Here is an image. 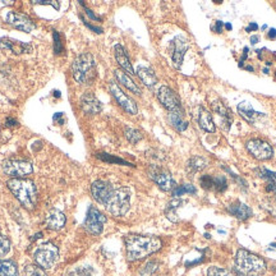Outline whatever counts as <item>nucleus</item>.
Returning a JSON list of instances; mask_svg holds the SVG:
<instances>
[{
	"label": "nucleus",
	"mask_w": 276,
	"mask_h": 276,
	"mask_svg": "<svg viewBox=\"0 0 276 276\" xmlns=\"http://www.w3.org/2000/svg\"><path fill=\"white\" fill-rule=\"evenodd\" d=\"M125 250L129 261H138L152 253L157 252L163 243L158 238L148 237V235L129 234L124 238Z\"/></svg>",
	"instance_id": "nucleus-1"
},
{
	"label": "nucleus",
	"mask_w": 276,
	"mask_h": 276,
	"mask_svg": "<svg viewBox=\"0 0 276 276\" xmlns=\"http://www.w3.org/2000/svg\"><path fill=\"white\" fill-rule=\"evenodd\" d=\"M234 267L242 276H261L266 271V262L262 257L245 249H239L234 258Z\"/></svg>",
	"instance_id": "nucleus-2"
},
{
	"label": "nucleus",
	"mask_w": 276,
	"mask_h": 276,
	"mask_svg": "<svg viewBox=\"0 0 276 276\" xmlns=\"http://www.w3.org/2000/svg\"><path fill=\"white\" fill-rule=\"evenodd\" d=\"M8 188L10 189L15 198L19 201L26 209L32 210L37 203V189L32 180L22 178H12L7 181Z\"/></svg>",
	"instance_id": "nucleus-3"
},
{
	"label": "nucleus",
	"mask_w": 276,
	"mask_h": 276,
	"mask_svg": "<svg viewBox=\"0 0 276 276\" xmlns=\"http://www.w3.org/2000/svg\"><path fill=\"white\" fill-rule=\"evenodd\" d=\"M72 74L79 84H91L97 76V69L92 54L82 53L72 63Z\"/></svg>",
	"instance_id": "nucleus-4"
},
{
	"label": "nucleus",
	"mask_w": 276,
	"mask_h": 276,
	"mask_svg": "<svg viewBox=\"0 0 276 276\" xmlns=\"http://www.w3.org/2000/svg\"><path fill=\"white\" fill-rule=\"evenodd\" d=\"M130 194L132 192L127 187L115 188L105 204L107 212L115 217L124 216L130 207Z\"/></svg>",
	"instance_id": "nucleus-5"
},
{
	"label": "nucleus",
	"mask_w": 276,
	"mask_h": 276,
	"mask_svg": "<svg viewBox=\"0 0 276 276\" xmlns=\"http://www.w3.org/2000/svg\"><path fill=\"white\" fill-rule=\"evenodd\" d=\"M59 257V249L54 243L48 242L43 244L38 245L37 249L35 250V258L36 265H38L42 268H51L55 265L56 260Z\"/></svg>",
	"instance_id": "nucleus-6"
},
{
	"label": "nucleus",
	"mask_w": 276,
	"mask_h": 276,
	"mask_svg": "<svg viewBox=\"0 0 276 276\" xmlns=\"http://www.w3.org/2000/svg\"><path fill=\"white\" fill-rule=\"evenodd\" d=\"M147 174L156 184H157L158 188L161 191H173L174 188L176 187L175 180L173 179L171 174L169 173L166 169L161 168L158 165H150L147 169Z\"/></svg>",
	"instance_id": "nucleus-7"
},
{
	"label": "nucleus",
	"mask_w": 276,
	"mask_h": 276,
	"mask_svg": "<svg viewBox=\"0 0 276 276\" xmlns=\"http://www.w3.org/2000/svg\"><path fill=\"white\" fill-rule=\"evenodd\" d=\"M2 170L5 175H9L12 178H25L32 174L33 168L28 161L5 160L2 163Z\"/></svg>",
	"instance_id": "nucleus-8"
},
{
	"label": "nucleus",
	"mask_w": 276,
	"mask_h": 276,
	"mask_svg": "<svg viewBox=\"0 0 276 276\" xmlns=\"http://www.w3.org/2000/svg\"><path fill=\"white\" fill-rule=\"evenodd\" d=\"M106 222V217L104 216L100 210L91 206L87 211L86 220H84V229L92 235H100L104 230V225Z\"/></svg>",
	"instance_id": "nucleus-9"
},
{
	"label": "nucleus",
	"mask_w": 276,
	"mask_h": 276,
	"mask_svg": "<svg viewBox=\"0 0 276 276\" xmlns=\"http://www.w3.org/2000/svg\"><path fill=\"white\" fill-rule=\"evenodd\" d=\"M245 147H247L248 152H249L253 157L260 161L270 160L273 156V150L272 147H271V145L263 140H258V138L249 140L245 143Z\"/></svg>",
	"instance_id": "nucleus-10"
},
{
	"label": "nucleus",
	"mask_w": 276,
	"mask_h": 276,
	"mask_svg": "<svg viewBox=\"0 0 276 276\" xmlns=\"http://www.w3.org/2000/svg\"><path fill=\"white\" fill-rule=\"evenodd\" d=\"M109 89L110 94L112 95V97L115 99V101L119 104V106L122 107L124 111H127L128 114L130 115H135L138 112V107L137 104L128 96L127 94L122 91V88L119 87V84L115 83V82H110L109 83Z\"/></svg>",
	"instance_id": "nucleus-11"
},
{
	"label": "nucleus",
	"mask_w": 276,
	"mask_h": 276,
	"mask_svg": "<svg viewBox=\"0 0 276 276\" xmlns=\"http://www.w3.org/2000/svg\"><path fill=\"white\" fill-rule=\"evenodd\" d=\"M157 99L160 104L165 107L166 110L170 111H175V110L183 109L180 104V99L178 95L168 86H161L157 91Z\"/></svg>",
	"instance_id": "nucleus-12"
},
{
	"label": "nucleus",
	"mask_w": 276,
	"mask_h": 276,
	"mask_svg": "<svg viewBox=\"0 0 276 276\" xmlns=\"http://www.w3.org/2000/svg\"><path fill=\"white\" fill-rule=\"evenodd\" d=\"M5 22L12 26V27H14L15 30L23 31V32H31L35 28V23L30 17L22 14V13L14 12V10H10V12L7 13Z\"/></svg>",
	"instance_id": "nucleus-13"
},
{
	"label": "nucleus",
	"mask_w": 276,
	"mask_h": 276,
	"mask_svg": "<svg viewBox=\"0 0 276 276\" xmlns=\"http://www.w3.org/2000/svg\"><path fill=\"white\" fill-rule=\"evenodd\" d=\"M189 48V43L184 36H176L170 43V51H171V59L175 65V68H180L183 64L184 55H186L187 50Z\"/></svg>",
	"instance_id": "nucleus-14"
},
{
	"label": "nucleus",
	"mask_w": 276,
	"mask_h": 276,
	"mask_svg": "<svg viewBox=\"0 0 276 276\" xmlns=\"http://www.w3.org/2000/svg\"><path fill=\"white\" fill-rule=\"evenodd\" d=\"M112 191H114V188H112L111 183H109V181L106 180H96L94 181L91 186L92 198H94L97 203L104 204V206L106 204L110 196H111Z\"/></svg>",
	"instance_id": "nucleus-15"
},
{
	"label": "nucleus",
	"mask_w": 276,
	"mask_h": 276,
	"mask_svg": "<svg viewBox=\"0 0 276 276\" xmlns=\"http://www.w3.org/2000/svg\"><path fill=\"white\" fill-rule=\"evenodd\" d=\"M0 49L9 53L14 54V55H20V54H30L32 53L33 48L31 43L22 42V41L14 40L10 37H3L0 38Z\"/></svg>",
	"instance_id": "nucleus-16"
},
{
	"label": "nucleus",
	"mask_w": 276,
	"mask_h": 276,
	"mask_svg": "<svg viewBox=\"0 0 276 276\" xmlns=\"http://www.w3.org/2000/svg\"><path fill=\"white\" fill-rule=\"evenodd\" d=\"M212 110H214L215 114L220 118V127L222 128V130H229L232 127L233 123V117L232 111H230L229 107L224 104L220 100L212 102Z\"/></svg>",
	"instance_id": "nucleus-17"
},
{
	"label": "nucleus",
	"mask_w": 276,
	"mask_h": 276,
	"mask_svg": "<svg viewBox=\"0 0 276 276\" xmlns=\"http://www.w3.org/2000/svg\"><path fill=\"white\" fill-rule=\"evenodd\" d=\"M81 107L86 114L95 115L99 114L102 110V105L100 100L92 92H84L81 96Z\"/></svg>",
	"instance_id": "nucleus-18"
},
{
	"label": "nucleus",
	"mask_w": 276,
	"mask_h": 276,
	"mask_svg": "<svg viewBox=\"0 0 276 276\" xmlns=\"http://www.w3.org/2000/svg\"><path fill=\"white\" fill-rule=\"evenodd\" d=\"M237 110H238V114H239L240 117L245 120V122L250 123V124H256L261 118L265 117L262 112L256 111V110L252 107V105L247 101L240 102V104L238 105Z\"/></svg>",
	"instance_id": "nucleus-19"
},
{
	"label": "nucleus",
	"mask_w": 276,
	"mask_h": 276,
	"mask_svg": "<svg viewBox=\"0 0 276 276\" xmlns=\"http://www.w3.org/2000/svg\"><path fill=\"white\" fill-rule=\"evenodd\" d=\"M65 221H66L65 215L56 209L50 210V211L46 214L45 222H46V226H48L50 230H55V232H58V230L63 229L64 225H65Z\"/></svg>",
	"instance_id": "nucleus-20"
},
{
	"label": "nucleus",
	"mask_w": 276,
	"mask_h": 276,
	"mask_svg": "<svg viewBox=\"0 0 276 276\" xmlns=\"http://www.w3.org/2000/svg\"><path fill=\"white\" fill-rule=\"evenodd\" d=\"M114 56L117 63L119 64L120 68H122V71H124L125 73L134 74V69H133L132 63H130L129 56H128L127 51H125V49L123 48L120 43H117V45L114 46Z\"/></svg>",
	"instance_id": "nucleus-21"
},
{
	"label": "nucleus",
	"mask_w": 276,
	"mask_h": 276,
	"mask_svg": "<svg viewBox=\"0 0 276 276\" xmlns=\"http://www.w3.org/2000/svg\"><path fill=\"white\" fill-rule=\"evenodd\" d=\"M227 211H229V214L232 215V216L237 217V219L242 220V221L248 220L252 216V210H250V207L239 201L233 202L232 204H229V206H227Z\"/></svg>",
	"instance_id": "nucleus-22"
},
{
	"label": "nucleus",
	"mask_w": 276,
	"mask_h": 276,
	"mask_svg": "<svg viewBox=\"0 0 276 276\" xmlns=\"http://www.w3.org/2000/svg\"><path fill=\"white\" fill-rule=\"evenodd\" d=\"M114 74H115L117 81L119 82L120 84H123L125 88L129 89L130 92H133V94H135V95L142 94V91H141L140 87L137 86V83H135V82L133 81V79L130 78V77L128 76L124 71H122V69H115Z\"/></svg>",
	"instance_id": "nucleus-23"
},
{
	"label": "nucleus",
	"mask_w": 276,
	"mask_h": 276,
	"mask_svg": "<svg viewBox=\"0 0 276 276\" xmlns=\"http://www.w3.org/2000/svg\"><path fill=\"white\" fill-rule=\"evenodd\" d=\"M169 122H170L171 127L175 128L178 132H184L188 128V122L184 117L183 109L169 112Z\"/></svg>",
	"instance_id": "nucleus-24"
},
{
	"label": "nucleus",
	"mask_w": 276,
	"mask_h": 276,
	"mask_svg": "<svg viewBox=\"0 0 276 276\" xmlns=\"http://www.w3.org/2000/svg\"><path fill=\"white\" fill-rule=\"evenodd\" d=\"M198 124L204 132L214 133L216 130V125H215L214 119H212V115L207 111L204 107H199L198 112Z\"/></svg>",
	"instance_id": "nucleus-25"
},
{
	"label": "nucleus",
	"mask_w": 276,
	"mask_h": 276,
	"mask_svg": "<svg viewBox=\"0 0 276 276\" xmlns=\"http://www.w3.org/2000/svg\"><path fill=\"white\" fill-rule=\"evenodd\" d=\"M137 76L140 77L141 81L145 83V86L147 87H153L157 83V77H156L155 72L152 71L148 66H138L137 68Z\"/></svg>",
	"instance_id": "nucleus-26"
},
{
	"label": "nucleus",
	"mask_w": 276,
	"mask_h": 276,
	"mask_svg": "<svg viewBox=\"0 0 276 276\" xmlns=\"http://www.w3.org/2000/svg\"><path fill=\"white\" fill-rule=\"evenodd\" d=\"M257 175L267 183V191L276 192V171H271L266 168H258L256 170Z\"/></svg>",
	"instance_id": "nucleus-27"
},
{
	"label": "nucleus",
	"mask_w": 276,
	"mask_h": 276,
	"mask_svg": "<svg viewBox=\"0 0 276 276\" xmlns=\"http://www.w3.org/2000/svg\"><path fill=\"white\" fill-rule=\"evenodd\" d=\"M207 164H209V161L204 157H202V156H193V157H191L187 161L186 168L188 174H196L198 171L203 170L207 166Z\"/></svg>",
	"instance_id": "nucleus-28"
},
{
	"label": "nucleus",
	"mask_w": 276,
	"mask_h": 276,
	"mask_svg": "<svg viewBox=\"0 0 276 276\" xmlns=\"http://www.w3.org/2000/svg\"><path fill=\"white\" fill-rule=\"evenodd\" d=\"M0 276H18L17 263L12 260H0Z\"/></svg>",
	"instance_id": "nucleus-29"
},
{
	"label": "nucleus",
	"mask_w": 276,
	"mask_h": 276,
	"mask_svg": "<svg viewBox=\"0 0 276 276\" xmlns=\"http://www.w3.org/2000/svg\"><path fill=\"white\" fill-rule=\"evenodd\" d=\"M181 203H183V201H180V199H178V198H174L173 201L169 202V204L166 206V210H165V215L170 221H173V222L179 221V215H178V212H176V210L180 207Z\"/></svg>",
	"instance_id": "nucleus-30"
},
{
	"label": "nucleus",
	"mask_w": 276,
	"mask_h": 276,
	"mask_svg": "<svg viewBox=\"0 0 276 276\" xmlns=\"http://www.w3.org/2000/svg\"><path fill=\"white\" fill-rule=\"evenodd\" d=\"M197 192L196 187L192 184H183V186H176L173 189V196L174 198H179L183 194H194Z\"/></svg>",
	"instance_id": "nucleus-31"
},
{
	"label": "nucleus",
	"mask_w": 276,
	"mask_h": 276,
	"mask_svg": "<svg viewBox=\"0 0 276 276\" xmlns=\"http://www.w3.org/2000/svg\"><path fill=\"white\" fill-rule=\"evenodd\" d=\"M125 133V137H127V140L129 141L130 143H138L141 140H142V134H141L140 130L134 129V128H129L127 127L124 130Z\"/></svg>",
	"instance_id": "nucleus-32"
},
{
	"label": "nucleus",
	"mask_w": 276,
	"mask_h": 276,
	"mask_svg": "<svg viewBox=\"0 0 276 276\" xmlns=\"http://www.w3.org/2000/svg\"><path fill=\"white\" fill-rule=\"evenodd\" d=\"M97 157L101 158L102 161H106V163H112V164H119V165H127V166H133L132 164H129L128 161L123 160V158L117 157V156L107 155V153H99Z\"/></svg>",
	"instance_id": "nucleus-33"
},
{
	"label": "nucleus",
	"mask_w": 276,
	"mask_h": 276,
	"mask_svg": "<svg viewBox=\"0 0 276 276\" xmlns=\"http://www.w3.org/2000/svg\"><path fill=\"white\" fill-rule=\"evenodd\" d=\"M25 276H48L42 267L38 265H27L25 267Z\"/></svg>",
	"instance_id": "nucleus-34"
},
{
	"label": "nucleus",
	"mask_w": 276,
	"mask_h": 276,
	"mask_svg": "<svg viewBox=\"0 0 276 276\" xmlns=\"http://www.w3.org/2000/svg\"><path fill=\"white\" fill-rule=\"evenodd\" d=\"M158 268V262L156 261H151V262H147L143 268L141 270V276H151L157 271Z\"/></svg>",
	"instance_id": "nucleus-35"
},
{
	"label": "nucleus",
	"mask_w": 276,
	"mask_h": 276,
	"mask_svg": "<svg viewBox=\"0 0 276 276\" xmlns=\"http://www.w3.org/2000/svg\"><path fill=\"white\" fill-rule=\"evenodd\" d=\"M227 188V180L225 176L219 175V176H215V180H214V191L216 192H224L226 191Z\"/></svg>",
	"instance_id": "nucleus-36"
},
{
	"label": "nucleus",
	"mask_w": 276,
	"mask_h": 276,
	"mask_svg": "<svg viewBox=\"0 0 276 276\" xmlns=\"http://www.w3.org/2000/svg\"><path fill=\"white\" fill-rule=\"evenodd\" d=\"M214 180H215V176L210 175V174H206V175H203L201 179H199V184H201V187L203 189H207V191L212 189V191H214Z\"/></svg>",
	"instance_id": "nucleus-37"
},
{
	"label": "nucleus",
	"mask_w": 276,
	"mask_h": 276,
	"mask_svg": "<svg viewBox=\"0 0 276 276\" xmlns=\"http://www.w3.org/2000/svg\"><path fill=\"white\" fill-rule=\"evenodd\" d=\"M10 250V242L7 237L0 234V257L8 255Z\"/></svg>",
	"instance_id": "nucleus-38"
},
{
	"label": "nucleus",
	"mask_w": 276,
	"mask_h": 276,
	"mask_svg": "<svg viewBox=\"0 0 276 276\" xmlns=\"http://www.w3.org/2000/svg\"><path fill=\"white\" fill-rule=\"evenodd\" d=\"M207 275L209 276H229V271L225 268L216 267V266H211L207 270Z\"/></svg>",
	"instance_id": "nucleus-39"
},
{
	"label": "nucleus",
	"mask_w": 276,
	"mask_h": 276,
	"mask_svg": "<svg viewBox=\"0 0 276 276\" xmlns=\"http://www.w3.org/2000/svg\"><path fill=\"white\" fill-rule=\"evenodd\" d=\"M32 4H38V5H54L55 9H59V5L54 2H46V0H33Z\"/></svg>",
	"instance_id": "nucleus-40"
},
{
	"label": "nucleus",
	"mask_w": 276,
	"mask_h": 276,
	"mask_svg": "<svg viewBox=\"0 0 276 276\" xmlns=\"http://www.w3.org/2000/svg\"><path fill=\"white\" fill-rule=\"evenodd\" d=\"M54 38H55V53L60 54L61 51V42L60 40H58V33H54Z\"/></svg>",
	"instance_id": "nucleus-41"
},
{
	"label": "nucleus",
	"mask_w": 276,
	"mask_h": 276,
	"mask_svg": "<svg viewBox=\"0 0 276 276\" xmlns=\"http://www.w3.org/2000/svg\"><path fill=\"white\" fill-rule=\"evenodd\" d=\"M222 22L221 20H216V22H215V31H216L217 33H221L222 32Z\"/></svg>",
	"instance_id": "nucleus-42"
},
{
	"label": "nucleus",
	"mask_w": 276,
	"mask_h": 276,
	"mask_svg": "<svg viewBox=\"0 0 276 276\" xmlns=\"http://www.w3.org/2000/svg\"><path fill=\"white\" fill-rule=\"evenodd\" d=\"M81 4H82V5H83V7H84V4H83V3H81ZM84 10H86L87 15H88V17H89V18H92V19H95V20H100V18H99V17H96V15H95V14H94V13H92V12H91V10H89V9H87V8H86V7H84Z\"/></svg>",
	"instance_id": "nucleus-43"
},
{
	"label": "nucleus",
	"mask_w": 276,
	"mask_h": 276,
	"mask_svg": "<svg viewBox=\"0 0 276 276\" xmlns=\"http://www.w3.org/2000/svg\"><path fill=\"white\" fill-rule=\"evenodd\" d=\"M83 22H84V25H86V26H88V27L91 28V30H94L95 32H96V33H102V30H101V28H100V27H95V26L89 25V23L87 22V20H84V19H83Z\"/></svg>",
	"instance_id": "nucleus-44"
},
{
	"label": "nucleus",
	"mask_w": 276,
	"mask_h": 276,
	"mask_svg": "<svg viewBox=\"0 0 276 276\" xmlns=\"http://www.w3.org/2000/svg\"><path fill=\"white\" fill-rule=\"evenodd\" d=\"M258 30V26H257V23H250L249 26H248L247 28H245V31H247V32H252V31H257Z\"/></svg>",
	"instance_id": "nucleus-45"
},
{
	"label": "nucleus",
	"mask_w": 276,
	"mask_h": 276,
	"mask_svg": "<svg viewBox=\"0 0 276 276\" xmlns=\"http://www.w3.org/2000/svg\"><path fill=\"white\" fill-rule=\"evenodd\" d=\"M267 37L271 38V40H275V38H276V30H275V28H270V31L267 32Z\"/></svg>",
	"instance_id": "nucleus-46"
},
{
	"label": "nucleus",
	"mask_w": 276,
	"mask_h": 276,
	"mask_svg": "<svg viewBox=\"0 0 276 276\" xmlns=\"http://www.w3.org/2000/svg\"><path fill=\"white\" fill-rule=\"evenodd\" d=\"M18 122L15 119H12V118H9V119H7V125H9V127H14V125H17Z\"/></svg>",
	"instance_id": "nucleus-47"
},
{
	"label": "nucleus",
	"mask_w": 276,
	"mask_h": 276,
	"mask_svg": "<svg viewBox=\"0 0 276 276\" xmlns=\"http://www.w3.org/2000/svg\"><path fill=\"white\" fill-rule=\"evenodd\" d=\"M258 41H260V37H258V36H252V37H250V43H252V45H256V43L258 42Z\"/></svg>",
	"instance_id": "nucleus-48"
},
{
	"label": "nucleus",
	"mask_w": 276,
	"mask_h": 276,
	"mask_svg": "<svg viewBox=\"0 0 276 276\" xmlns=\"http://www.w3.org/2000/svg\"><path fill=\"white\" fill-rule=\"evenodd\" d=\"M225 28H227V30H232V25L226 23V25H225Z\"/></svg>",
	"instance_id": "nucleus-49"
},
{
	"label": "nucleus",
	"mask_w": 276,
	"mask_h": 276,
	"mask_svg": "<svg viewBox=\"0 0 276 276\" xmlns=\"http://www.w3.org/2000/svg\"><path fill=\"white\" fill-rule=\"evenodd\" d=\"M275 194H276V192H275Z\"/></svg>",
	"instance_id": "nucleus-50"
}]
</instances>
